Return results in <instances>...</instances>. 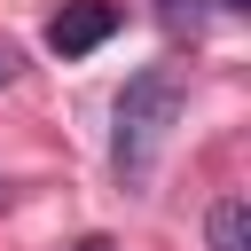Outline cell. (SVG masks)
<instances>
[{"label":"cell","mask_w":251,"mask_h":251,"mask_svg":"<svg viewBox=\"0 0 251 251\" xmlns=\"http://www.w3.org/2000/svg\"><path fill=\"white\" fill-rule=\"evenodd\" d=\"M173 126H180V71L157 63V71L126 78V94H118V110H110V165H118L126 188H141V180L157 173Z\"/></svg>","instance_id":"1"},{"label":"cell","mask_w":251,"mask_h":251,"mask_svg":"<svg viewBox=\"0 0 251 251\" xmlns=\"http://www.w3.org/2000/svg\"><path fill=\"white\" fill-rule=\"evenodd\" d=\"M110 31H118V8H110V0H63L55 24H47V47L71 63V55H94Z\"/></svg>","instance_id":"2"},{"label":"cell","mask_w":251,"mask_h":251,"mask_svg":"<svg viewBox=\"0 0 251 251\" xmlns=\"http://www.w3.org/2000/svg\"><path fill=\"white\" fill-rule=\"evenodd\" d=\"M204 243H212V251H251V204H243V196H220V204L204 212Z\"/></svg>","instance_id":"3"},{"label":"cell","mask_w":251,"mask_h":251,"mask_svg":"<svg viewBox=\"0 0 251 251\" xmlns=\"http://www.w3.org/2000/svg\"><path fill=\"white\" fill-rule=\"evenodd\" d=\"M16 71H24V55H16V47H8V39H0V86H8V78H16Z\"/></svg>","instance_id":"4"},{"label":"cell","mask_w":251,"mask_h":251,"mask_svg":"<svg viewBox=\"0 0 251 251\" xmlns=\"http://www.w3.org/2000/svg\"><path fill=\"white\" fill-rule=\"evenodd\" d=\"M78 251H118V243H110V235H86V243H78Z\"/></svg>","instance_id":"5"},{"label":"cell","mask_w":251,"mask_h":251,"mask_svg":"<svg viewBox=\"0 0 251 251\" xmlns=\"http://www.w3.org/2000/svg\"><path fill=\"white\" fill-rule=\"evenodd\" d=\"M165 8H173V16H180V0H165ZM220 8H243V0H220Z\"/></svg>","instance_id":"6"}]
</instances>
